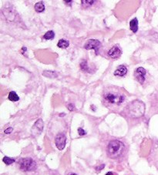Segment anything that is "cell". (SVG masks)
<instances>
[{"mask_svg":"<svg viewBox=\"0 0 158 175\" xmlns=\"http://www.w3.org/2000/svg\"><path fill=\"white\" fill-rule=\"evenodd\" d=\"M103 103L106 106H120L125 103L127 96L123 90L111 86L104 90L103 94Z\"/></svg>","mask_w":158,"mask_h":175,"instance_id":"1","label":"cell"},{"mask_svg":"<svg viewBox=\"0 0 158 175\" xmlns=\"http://www.w3.org/2000/svg\"><path fill=\"white\" fill-rule=\"evenodd\" d=\"M126 151L124 144L118 140H113L109 143L107 146V155L112 159L120 158L123 156Z\"/></svg>","mask_w":158,"mask_h":175,"instance_id":"2","label":"cell"},{"mask_svg":"<svg viewBox=\"0 0 158 175\" xmlns=\"http://www.w3.org/2000/svg\"><path fill=\"white\" fill-rule=\"evenodd\" d=\"M127 112L130 117H140L144 116L145 112V105L143 102L140 100L132 101L127 106Z\"/></svg>","mask_w":158,"mask_h":175,"instance_id":"3","label":"cell"},{"mask_svg":"<svg viewBox=\"0 0 158 175\" xmlns=\"http://www.w3.org/2000/svg\"><path fill=\"white\" fill-rule=\"evenodd\" d=\"M19 168L22 171L24 172L33 171L36 169V163L33 159L30 157L21 158L19 161Z\"/></svg>","mask_w":158,"mask_h":175,"instance_id":"4","label":"cell"},{"mask_svg":"<svg viewBox=\"0 0 158 175\" xmlns=\"http://www.w3.org/2000/svg\"><path fill=\"white\" fill-rule=\"evenodd\" d=\"M101 47V43L97 39H89L84 45V48L90 50H94L96 55H98V51Z\"/></svg>","mask_w":158,"mask_h":175,"instance_id":"5","label":"cell"},{"mask_svg":"<svg viewBox=\"0 0 158 175\" xmlns=\"http://www.w3.org/2000/svg\"><path fill=\"white\" fill-rule=\"evenodd\" d=\"M66 137L65 134L60 133L56 136L55 138V144L56 146L60 151H62L65 148L66 146Z\"/></svg>","mask_w":158,"mask_h":175,"instance_id":"6","label":"cell"},{"mask_svg":"<svg viewBox=\"0 0 158 175\" xmlns=\"http://www.w3.org/2000/svg\"><path fill=\"white\" fill-rule=\"evenodd\" d=\"M146 71L144 67H138L137 70H135L134 77L140 83L143 84L145 81V79H146Z\"/></svg>","mask_w":158,"mask_h":175,"instance_id":"7","label":"cell"},{"mask_svg":"<svg viewBox=\"0 0 158 175\" xmlns=\"http://www.w3.org/2000/svg\"><path fill=\"white\" fill-rule=\"evenodd\" d=\"M44 127V123L42 119H39L36 120V122L34 123L33 127L32 128V134L33 136L39 135L42 133Z\"/></svg>","mask_w":158,"mask_h":175,"instance_id":"8","label":"cell"},{"mask_svg":"<svg viewBox=\"0 0 158 175\" xmlns=\"http://www.w3.org/2000/svg\"><path fill=\"white\" fill-rule=\"evenodd\" d=\"M122 55V50L119 45L113 46L110 50L108 51V56L112 59H117L120 58V56Z\"/></svg>","mask_w":158,"mask_h":175,"instance_id":"9","label":"cell"},{"mask_svg":"<svg viewBox=\"0 0 158 175\" xmlns=\"http://www.w3.org/2000/svg\"><path fill=\"white\" fill-rule=\"evenodd\" d=\"M127 68L124 65H120L119 66L117 70L114 71V76H117V77H124L127 74Z\"/></svg>","mask_w":158,"mask_h":175,"instance_id":"10","label":"cell"},{"mask_svg":"<svg viewBox=\"0 0 158 175\" xmlns=\"http://www.w3.org/2000/svg\"><path fill=\"white\" fill-rule=\"evenodd\" d=\"M130 28L133 33H136L138 30V19L137 18H134L130 22Z\"/></svg>","mask_w":158,"mask_h":175,"instance_id":"11","label":"cell"},{"mask_svg":"<svg viewBox=\"0 0 158 175\" xmlns=\"http://www.w3.org/2000/svg\"><path fill=\"white\" fill-rule=\"evenodd\" d=\"M43 76L47 77V78H50V79H54L56 77H57L58 74L54 71H50V70H45L43 71Z\"/></svg>","mask_w":158,"mask_h":175,"instance_id":"12","label":"cell"},{"mask_svg":"<svg viewBox=\"0 0 158 175\" xmlns=\"http://www.w3.org/2000/svg\"><path fill=\"white\" fill-rule=\"evenodd\" d=\"M69 45H70L69 41L66 40V39H60L57 43L58 47H59V48H62V49L68 48Z\"/></svg>","mask_w":158,"mask_h":175,"instance_id":"13","label":"cell"},{"mask_svg":"<svg viewBox=\"0 0 158 175\" xmlns=\"http://www.w3.org/2000/svg\"><path fill=\"white\" fill-rule=\"evenodd\" d=\"M35 10L37 12H43L45 10V5L43 2H39L35 4Z\"/></svg>","mask_w":158,"mask_h":175,"instance_id":"14","label":"cell"},{"mask_svg":"<svg viewBox=\"0 0 158 175\" xmlns=\"http://www.w3.org/2000/svg\"><path fill=\"white\" fill-rule=\"evenodd\" d=\"M9 100L12 102H16L19 100V96L16 94V93L14 91H11L9 94Z\"/></svg>","mask_w":158,"mask_h":175,"instance_id":"15","label":"cell"},{"mask_svg":"<svg viewBox=\"0 0 158 175\" xmlns=\"http://www.w3.org/2000/svg\"><path fill=\"white\" fill-rule=\"evenodd\" d=\"M54 37H55V33H54V32L52 31V30L46 33L45 35L43 36V39H45L46 40H52V39H54Z\"/></svg>","mask_w":158,"mask_h":175,"instance_id":"16","label":"cell"},{"mask_svg":"<svg viewBox=\"0 0 158 175\" xmlns=\"http://www.w3.org/2000/svg\"><path fill=\"white\" fill-rule=\"evenodd\" d=\"M80 68H81L82 70H83L85 72H91V70H90V67L88 66L87 61H86V60H83V61L80 63Z\"/></svg>","mask_w":158,"mask_h":175,"instance_id":"17","label":"cell"},{"mask_svg":"<svg viewBox=\"0 0 158 175\" xmlns=\"http://www.w3.org/2000/svg\"><path fill=\"white\" fill-rule=\"evenodd\" d=\"M3 161L5 163V164H6V165H10V164H12V163H14L16 161H15V159L9 157H4L3 159Z\"/></svg>","mask_w":158,"mask_h":175,"instance_id":"18","label":"cell"},{"mask_svg":"<svg viewBox=\"0 0 158 175\" xmlns=\"http://www.w3.org/2000/svg\"><path fill=\"white\" fill-rule=\"evenodd\" d=\"M95 3V1H89V0H83L82 1V5H83V6L84 8H88L89 6H90V5H92L94 3Z\"/></svg>","mask_w":158,"mask_h":175,"instance_id":"19","label":"cell"},{"mask_svg":"<svg viewBox=\"0 0 158 175\" xmlns=\"http://www.w3.org/2000/svg\"><path fill=\"white\" fill-rule=\"evenodd\" d=\"M78 133H79V134L80 135V136H84V135L86 134V131H85L83 128H81V127L78 129Z\"/></svg>","mask_w":158,"mask_h":175,"instance_id":"20","label":"cell"},{"mask_svg":"<svg viewBox=\"0 0 158 175\" xmlns=\"http://www.w3.org/2000/svg\"><path fill=\"white\" fill-rule=\"evenodd\" d=\"M67 107H68V109H69L70 111H73L75 110V106L73 103H70V104H68V105H67Z\"/></svg>","mask_w":158,"mask_h":175,"instance_id":"21","label":"cell"},{"mask_svg":"<svg viewBox=\"0 0 158 175\" xmlns=\"http://www.w3.org/2000/svg\"><path fill=\"white\" fill-rule=\"evenodd\" d=\"M12 127H9V128H7V129L5 130V134H10V133L12 131Z\"/></svg>","mask_w":158,"mask_h":175,"instance_id":"22","label":"cell"},{"mask_svg":"<svg viewBox=\"0 0 158 175\" xmlns=\"http://www.w3.org/2000/svg\"><path fill=\"white\" fill-rule=\"evenodd\" d=\"M153 39H154V41H156L157 43H158V33L153 34Z\"/></svg>","mask_w":158,"mask_h":175,"instance_id":"23","label":"cell"},{"mask_svg":"<svg viewBox=\"0 0 158 175\" xmlns=\"http://www.w3.org/2000/svg\"><path fill=\"white\" fill-rule=\"evenodd\" d=\"M104 167H105V165H104V164H102L100 167H98V168H96V170H102V169H103Z\"/></svg>","mask_w":158,"mask_h":175,"instance_id":"24","label":"cell"},{"mask_svg":"<svg viewBox=\"0 0 158 175\" xmlns=\"http://www.w3.org/2000/svg\"><path fill=\"white\" fill-rule=\"evenodd\" d=\"M106 175H117V174L113 172H108V173H106Z\"/></svg>","mask_w":158,"mask_h":175,"instance_id":"25","label":"cell"},{"mask_svg":"<svg viewBox=\"0 0 158 175\" xmlns=\"http://www.w3.org/2000/svg\"><path fill=\"white\" fill-rule=\"evenodd\" d=\"M69 175H77V174H73H73H70Z\"/></svg>","mask_w":158,"mask_h":175,"instance_id":"26","label":"cell"}]
</instances>
